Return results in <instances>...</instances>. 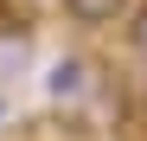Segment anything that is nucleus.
Wrapping results in <instances>:
<instances>
[{"label":"nucleus","instance_id":"obj_1","mask_svg":"<svg viewBox=\"0 0 147 141\" xmlns=\"http://www.w3.org/2000/svg\"><path fill=\"white\" fill-rule=\"evenodd\" d=\"M134 0H64V19L70 26H115Z\"/></svg>","mask_w":147,"mask_h":141},{"label":"nucleus","instance_id":"obj_2","mask_svg":"<svg viewBox=\"0 0 147 141\" xmlns=\"http://www.w3.org/2000/svg\"><path fill=\"white\" fill-rule=\"evenodd\" d=\"M83 90H90V64H83V58H64V64L51 70V96H58V103H77Z\"/></svg>","mask_w":147,"mask_h":141},{"label":"nucleus","instance_id":"obj_3","mask_svg":"<svg viewBox=\"0 0 147 141\" xmlns=\"http://www.w3.org/2000/svg\"><path fill=\"white\" fill-rule=\"evenodd\" d=\"M128 45L147 58V0H134V13H128Z\"/></svg>","mask_w":147,"mask_h":141},{"label":"nucleus","instance_id":"obj_4","mask_svg":"<svg viewBox=\"0 0 147 141\" xmlns=\"http://www.w3.org/2000/svg\"><path fill=\"white\" fill-rule=\"evenodd\" d=\"M26 64V39H0V77Z\"/></svg>","mask_w":147,"mask_h":141},{"label":"nucleus","instance_id":"obj_5","mask_svg":"<svg viewBox=\"0 0 147 141\" xmlns=\"http://www.w3.org/2000/svg\"><path fill=\"white\" fill-rule=\"evenodd\" d=\"M0 122H7V96H0Z\"/></svg>","mask_w":147,"mask_h":141}]
</instances>
